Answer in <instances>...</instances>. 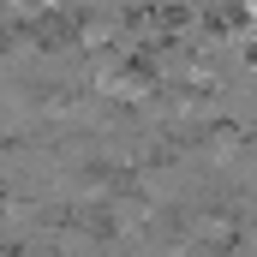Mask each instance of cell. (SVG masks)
Returning <instances> with one entry per match:
<instances>
[{
    "instance_id": "6da1fadb",
    "label": "cell",
    "mask_w": 257,
    "mask_h": 257,
    "mask_svg": "<svg viewBox=\"0 0 257 257\" xmlns=\"http://www.w3.org/2000/svg\"><path fill=\"white\" fill-rule=\"evenodd\" d=\"M239 150H245V126H239V120H209V126L192 138L186 156L209 162V168H227V162H239Z\"/></svg>"
}]
</instances>
